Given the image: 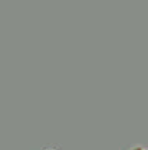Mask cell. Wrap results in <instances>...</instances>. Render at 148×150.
I'll return each instance as SVG.
<instances>
[{
  "instance_id": "cell-2",
  "label": "cell",
  "mask_w": 148,
  "mask_h": 150,
  "mask_svg": "<svg viewBox=\"0 0 148 150\" xmlns=\"http://www.w3.org/2000/svg\"><path fill=\"white\" fill-rule=\"evenodd\" d=\"M41 150H63V147L58 143H48L45 146H42Z\"/></svg>"
},
{
  "instance_id": "cell-1",
  "label": "cell",
  "mask_w": 148,
  "mask_h": 150,
  "mask_svg": "<svg viewBox=\"0 0 148 150\" xmlns=\"http://www.w3.org/2000/svg\"><path fill=\"white\" fill-rule=\"evenodd\" d=\"M120 150H148V143H140V142H134V143L124 144L120 147Z\"/></svg>"
}]
</instances>
